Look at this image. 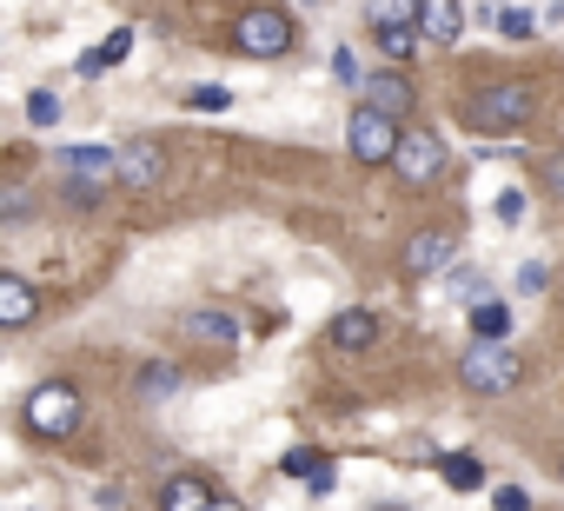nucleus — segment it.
Returning <instances> with one entry per match:
<instances>
[{
  "instance_id": "c756f323",
  "label": "nucleus",
  "mask_w": 564,
  "mask_h": 511,
  "mask_svg": "<svg viewBox=\"0 0 564 511\" xmlns=\"http://www.w3.org/2000/svg\"><path fill=\"white\" fill-rule=\"evenodd\" d=\"M213 511H246V504L239 498H213Z\"/></svg>"
},
{
  "instance_id": "b1692460",
  "label": "nucleus",
  "mask_w": 564,
  "mask_h": 511,
  "mask_svg": "<svg viewBox=\"0 0 564 511\" xmlns=\"http://www.w3.org/2000/svg\"><path fill=\"white\" fill-rule=\"evenodd\" d=\"M193 339H213V346H232V319H219V313H199V319H193Z\"/></svg>"
},
{
  "instance_id": "f257e3e1",
  "label": "nucleus",
  "mask_w": 564,
  "mask_h": 511,
  "mask_svg": "<svg viewBox=\"0 0 564 511\" xmlns=\"http://www.w3.org/2000/svg\"><path fill=\"white\" fill-rule=\"evenodd\" d=\"M531 107H538L531 80H491V87L471 94L465 127H471V133H518V127L531 120Z\"/></svg>"
},
{
  "instance_id": "5701e85b",
  "label": "nucleus",
  "mask_w": 564,
  "mask_h": 511,
  "mask_svg": "<svg viewBox=\"0 0 564 511\" xmlns=\"http://www.w3.org/2000/svg\"><path fill=\"white\" fill-rule=\"evenodd\" d=\"M173 385H180V372H173V366H147V372H140V399H166Z\"/></svg>"
},
{
  "instance_id": "a878e982",
  "label": "nucleus",
  "mask_w": 564,
  "mask_h": 511,
  "mask_svg": "<svg viewBox=\"0 0 564 511\" xmlns=\"http://www.w3.org/2000/svg\"><path fill=\"white\" fill-rule=\"evenodd\" d=\"M498 219L518 226V219H524V193H498Z\"/></svg>"
},
{
  "instance_id": "f8f14e48",
  "label": "nucleus",
  "mask_w": 564,
  "mask_h": 511,
  "mask_svg": "<svg viewBox=\"0 0 564 511\" xmlns=\"http://www.w3.org/2000/svg\"><path fill=\"white\" fill-rule=\"evenodd\" d=\"M419 34L432 47H452L465 34V8H452V0H425V8H419Z\"/></svg>"
},
{
  "instance_id": "423d86ee",
  "label": "nucleus",
  "mask_w": 564,
  "mask_h": 511,
  "mask_svg": "<svg viewBox=\"0 0 564 511\" xmlns=\"http://www.w3.org/2000/svg\"><path fill=\"white\" fill-rule=\"evenodd\" d=\"M346 146H352V160H366V166H392L399 160V127L386 120V113H372V107H359L352 120H346Z\"/></svg>"
},
{
  "instance_id": "6e6552de",
  "label": "nucleus",
  "mask_w": 564,
  "mask_h": 511,
  "mask_svg": "<svg viewBox=\"0 0 564 511\" xmlns=\"http://www.w3.org/2000/svg\"><path fill=\"white\" fill-rule=\"evenodd\" d=\"M452 252H458V232H445V226L412 232V239H405V273H412V280H432V273L452 267Z\"/></svg>"
},
{
  "instance_id": "0eeeda50",
  "label": "nucleus",
  "mask_w": 564,
  "mask_h": 511,
  "mask_svg": "<svg viewBox=\"0 0 564 511\" xmlns=\"http://www.w3.org/2000/svg\"><path fill=\"white\" fill-rule=\"evenodd\" d=\"M372 34H379V54H386V61H412V54H425L419 8H372Z\"/></svg>"
},
{
  "instance_id": "bb28decb",
  "label": "nucleus",
  "mask_w": 564,
  "mask_h": 511,
  "mask_svg": "<svg viewBox=\"0 0 564 511\" xmlns=\"http://www.w3.org/2000/svg\"><path fill=\"white\" fill-rule=\"evenodd\" d=\"M491 511H524V491H518V485H498V491H491Z\"/></svg>"
},
{
  "instance_id": "9d476101",
  "label": "nucleus",
  "mask_w": 564,
  "mask_h": 511,
  "mask_svg": "<svg viewBox=\"0 0 564 511\" xmlns=\"http://www.w3.org/2000/svg\"><path fill=\"white\" fill-rule=\"evenodd\" d=\"M160 173H166V160H160L153 140H127V146H120V180H127L133 193H153Z\"/></svg>"
},
{
  "instance_id": "4be33fe9",
  "label": "nucleus",
  "mask_w": 564,
  "mask_h": 511,
  "mask_svg": "<svg viewBox=\"0 0 564 511\" xmlns=\"http://www.w3.org/2000/svg\"><path fill=\"white\" fill-rule=\"evenodd\" d=\"M186 107H193V113H226V107H232V94L213 80V87H193V94H186Z\"/></svg>"
},
{
  "instance_id": "cd10ccee",
  "label": "nucleus",
  "mask_w": 564,
  "mask_h": 511,
  "mask_svg": "<svg viewBox=\"0 0 564 511\" xmlns=\"http://www.w3.org/2000/svg\"><path fill=\"white\" fill-rule=\"evenodd\" d=\"M544 280H551V273H544V267H538V260H524V267H518V286H524V293H538V286H544Z\"/></svg>"
},
{
  "instance_id": "a211bd4d",
  "label": "nucleus",
  "mask_w": 564,
  "mask_h": 511,
  "mask_svg": "<svg viewBox=\"0 0 564 511\" xmlns=\"http://www.w3.org/2000/svg\"><path fill=\"white\" fill-rule=\"evenodd\" d=\"M471 333H478L485 346H498V339L511 333V306H498V300H485V306H471Z\"/></svg>"
},
{
  "instance_id": "7ed1b4c3",
  "label": "nucleus",
  "mask_w": 564,
  "mask_h": 511,
  "mask_svg": "<svg viewBox=\"0 0 564 511\" xmlns=\"http://www.w3.org/2000/svg\"><path fill=\"white\" fill-rule=\"evenodd\" d=\"M61 166H67V199L74 206H94L107 193V180H120V153L113 146H67Z\"/></svg>"
},
{
  "instance_id": "dca6fc26",
  "label": "nucleus",
  "mask_w": 564,
  "mask_h": 511,
  "mask_svg": "<svg viewBox=\"0 0 564 511\" xmlns=\"http://www.w3.org/2000/svg\"><path fill=\"white\" fill-rule=\"evenodd\" d=\"M127 54H133V28H113V34H107V41H100V47H94V54L80 61V74L94 80V74H107V67H120Z\"/></svg>"
},
{
  "instance_id": "393cba45",
  "label": "nucleus",
  "mask_w": 564,
  "mask_h": 511,
  "mask_svg": "<svg viewBox=\"0 0 564 511\" xmlns=\"http://www.w3.org/2000/svg\"><path fill=\"white\" fill-rule=\"evenodd\" d=\"M445 286H452L458 300H471V306H485V273H471V267H465V273H452Z\"/></svg>"
},
{
  "instance_id": "20e7f679",
  "label": "nucleus",
  "mask_w": 564,
  "mask_h": 511,
  "mask_svg": "<svg viewBox=\"0 0 564 511\" xmlns=\"http://www.w3.org/2000/svg\"><path fill=\"white\" fill-rule=\"evenodd\" d=\"M28 425H34L41 438H67V432L80 425V392H74L67 379L34 385V392H28Z\"/></svg>"
},
{
  "instance_id": "9b49d317",
  "label": "nucleus",
  "mask_w": 564,
  "mask_h": 511,
  "mask_svg": "<svg viewBox=\"0 0 564 511\" xmlns=\"http://www.w3.org/2000/svg\"><path fill=\"white\" fill-rule=\"evenodd\" d=\"M412 100H419V94H412V80H405V74H372V80H366V107H372V113H386V120L412 113Z\"/></svg>"
},
{
  "instance_id": "f03ea898",
  "label": "nucleus",
  "mask_w": 564,
  "mask_h": 511,
  "mask_svg": "<svg viewBox=\"0 0 564 511\" xmlns=\"http://www.w3.org/2000/svg\"><path fill=\"white\" fill-rule=\"evenodd\" d=\"M232 41H239V54H252V61H279L293 47V14L286 8H246L239 21H232Z\"/></svg>"
},
{
  "instance_id": "412c9836",
  "label": "nucleus",
  "mask_w": 564,
  "mask_h": 511,
  "mask_svg": "<svg viewBox=\"0 0 564 511\" xmlns=\"http://www.w3.org/2000/svg\"><path fill=\"white\" fill-rule=\"evenodd\" d=\"M61 120V94L54 87H34L28 94V127H54Z\"/></svg>"
},
{
  "instance_id": "aec40b11",
  "label": "nucleus",
  "mask_w": 564,
  "mask_h": 511,
  "mask_svg": "<svg viewBox=\"0 0 564 511\" xmlns=\"http://www.w3.org/2000/svg\"><path fill=\"white\" fill-rule=\"evenodd\" d=\"M498 34L505 41H531L538 34V14L531 8H498Z\"/></svg>"
},
{
  "instance_id": "4468645a",
  "label": "nucleus",
  "mask_w": 564,
  "mask_h": 511,
  "mask_svg": "<svg viewBox=\"0 0 564 511\" xmlns=\"http://www.w3.org/2000/svg\"><path fill=\"white\" fill-rule=\"evenodd\" d=\"M286 471H293V478H306L313 491H333V478H339V471H333V458H326V452H306V445H293V452H286Z\"/></svg>"
},
{
  "instance_id": "ddd939ff",
  "label": "nucleus",
  "mask_w": 564,
  "mask_h": 511,
  "mask_svg": "<svg viewBox=\"0 0 564 511\" xmlns=\"http://www.w3.org/2000/svg\"><path fill=\"white\" fill-rule=\"evenodd\" d=\"M34 313H41L34 286H28L21 273H0V326H14V333H21V326H28Z\"/></svg>"
},
{
  "instance_id": "1a4fd4ad",
  "label": "nucleus",
  "mask_w": 564,
  "mask_h": 511,
  "mask_svg": "<svg viewBox=\"0 0 564 511\" xmlns=\"http://www.w3.org/2000/svg\"><path fill=\"white\" fill-rule=\"evenodd\" d=\"M392 173H399L405 186H432V180L445 173V146H438L432 133H405V146H399Z\"/></svg>"
},
{
  "instance_id": "2eb2a0df",
  "label": "nucleus",
  "mask_w": 564,
  "mask_h": 511,
  "mask_svg": "<svg viewBox=\"0 0 564 511\" xmlns=\"http://www.w3.org/2000/svg\"><path fill=\"white\" fill-rule=\"evenodd\" d=\"M160 511H213V485H199V478H173L166 491H160Z\"/></svg>"
},
{
  "instance_id": "39448f33",
  "label": "nucleus",
  "mask_w": 564,
  "mask_h": 511,
  "mask_svg": "<svg viewBox=\"0 0 564 511\" xmlns=\"http://www.w3.org/2000/svg\"><path fill=\"white\" fill-rule=\"evenodd\" d=\"M465 385L471 392H485V399H498V392H511L518 379H524V366H518V352H505V346H485V339H471V352H465Z\"/></svg>"
},
{
  "instance_id": "f3484780",
  "label": "nucleus",
  "mask_w": 564,
  "mask_h": 511,
  "mask_svg": "<svg viewBox=\"0 0 564 511\" xmlns=\"http://www.w3.org/2000/svg\"><path fill=\"white\" fill-rule=\"evenodd\" d=\"M372 339H379V319H372V313H339V319H333V346L359 352V346H372Z\"/></svg>"
},
{
  "instance_id": "c85d7f7f",
  "label": "nucleus",
  "mask_w": 564,
  "mask_h": 511,
  "mask_svg": "<svg viewBox=\"0 0 564 511\" xmlns=\"http://www.w3.org/2000/svg\"><path fill=\"white\" fill-rule=\"evenodd\" d=\"M544 186L564 199V153H551V160H544Z\"/></svg>"
},
{
  "instance_id": "6ab92c4d",
  "label": "nucleus",
  "mask_w": 564,
  "mask_h": 511,
  "mask_svg": "<svg viewBox=\"0 0 564 511\" xmlns=\"http://www.w3.org/2000/svg\"><path fill=\"white\" fill-rule=\"evenodd\" d=\"M438 471H445V485H452V491H478V478H485V465H478V458H465V452H452Z\"/></svg>"
}]
</instances>
